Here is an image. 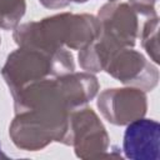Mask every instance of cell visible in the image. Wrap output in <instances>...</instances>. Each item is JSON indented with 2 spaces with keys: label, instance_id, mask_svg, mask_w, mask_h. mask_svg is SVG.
<instances>
[{
  "label": "cell",
  "instance_id": "7",
  "mask_svg": "<svg viewBox=\"0 0 160 160\" xmlns=\"http://www.w3.org/2000/svg\"><path fill=\"white\" fill-rule=\"evenodd\" d=\"M104 70L120 82L144 91H151L159 81L158 68L146 60L141 52L130 48L116 51Z\"/></svg>",
  "mask_w": 160,
  "mask_h": 160
},
{
  "label": "cell",
  "instance_id": "13",
  "mask_svg": "<svg viewBox=\"0 0 160 160\" xmlns=\"http://www.w3.org/2000/svg\"><path fill=\"white\" fill-rule=\"evenodd\" d=\"M39 1L41 2V5H44L48 9H61V8H65L72 2L82 4V2H86L89 0H39ZM112 1H116V0H109V2H112Z\"/></svg>",
  "mask_w": 160,
  "mask_h": 160
},
{
  "label": "cell",
  "instance_id": "4",
  "mask_svg": "<svg viewBox=\"0 0 160 160\" xmlns=\"http://www.w3.org/2000/svg\"><path fill=\"white\" fill-rule=\"evenodd\" d=\"M74 70V58L66 49L49 51L38 48L20 46L9 54L1 69V75L10 92H14L30 82L60 76L72 72Z\"/></svg>",
  "mask_w": 160,
  "mask_h": 160
},
{
  "label": "cell",
  "instance_id": "11",
  "mask_svg": "<svg viewBox=\"0 0 160 160\" xmlns=\"http://www.w3.org/2000/svg\"><path fill=\"white\" fill-rule=\"evenodd\" d=\"M159 18L151 16L146 20L141 34V45L155 64H159Z\"/></svg>",
  "mask_w": 160,
  "mask_h": 160
},
{
  "label": "cell",
  "instance_id": "6",
  "mask_svg": "<svg viewBox=\"0 0 160 160\" xmlns=\"http://www.w3.org/2000/svg\"><path fill=\"white\" fill-rule=\"evenodd\" d=\"M70 145L79 159L112 158L109 151L110 138L96 112L90 108L72 111L70 115Z\"/></svg>",
  "mask_w": 160,
  "mask_h": 160
},
{
  "label": "cell",
  "instance_id": "8",
  "mask_svg": "<svg viewBox=\"0 0 160 160\" xmlns=\"http://www.w3.org/2000/svg\"><path fill=\"white\" fill-rule=\"evenodd\" d=\"M146 94L139 88L106 89L98 96V108L101 115L114 125H128L144 118L148 110Z\"/></svg>",
  "mask_w": 160,
  "mask_h": 160
},
{
  "label": "cell",
  "instance_id": "1",
  "mask_svg": "<svg viewBox=\"0 0 160 160\" xmlns=\"http://www.w3.org/2000/svg\"><path fill=\"white\" fill-rule=\"evenodd\" d=\"M100 21L90 14L62 12L18 25L12 38L19 46L55 51L60 49L81 50L100 35Z\"/></svg>",
  "mask_w": 160,
  "mask_h": 160
},
{
  "label": "cell",
  "instance_id": "2",
  "mask_svg": "<svg viewBox=\"0 0 160 160\" xmlns=\"http://www.w3.org/2000/svg\"><path fill=\"white\" fill-rule=\"evenodd\" d=\"M99 91L96 76L91 72H68L30 82L11 92L15 112L30 109H49L71 112L89 101Z\"/></svg>",
  "mask_w": 160,
  "mask_h": 160
},
{
  "label": "cell",
  "instance_id": "9",
  "mask_svg": "<svg viewBox=\"0 0 160 160\" xmlns=\"http://www.w3.org/2000/svg\"><path fill=\"white\" fill-rule=\"evenodd\" d=\"M160 125L152 119H136L128 124L122 140L125 158L131 160H159Z\"/></svg>",
  "mask_w": 160,
  "mask_h": 160
},
{
  "label": "cell",
  "instance_id": "10",
  "mask_svg": "<svg viewBox=\"0 0 160 160\" xmlns=\"http://www.w3.org/2000/svg\"><path fill=\"white\" fill-rule=\"evenodd\" d=\"M26 10L25 0H0V29H15Z\"/></svg>",
  "mask_w": 160,
  "mask_h": 160
},
{
  "label": "cell",
  "instance_id": "5",
  "mask_svg": "<svg viewBox=\"0 0 160 160\" xmlns=\"http://www.w3.org/2000/svg\"><path fill=\"white\" fill-rule=\"evenodd\" d=\"M71 112L48 109L15 112L9 128L10 139L16 148L26 151L41 150L54 141L70 145Z\"/></svg>",
  "mask_w": 160,
  "mask_h": 160
},
{
  "label": "cell",
  "instance_id": "3",
  "mask_svg": "<svg viewBox=\"0 0 160 160\" xmlns=\"http://www.w3.org/2000/svg\"><path fill=\"white\" fill-rule=\"evenodd\" d=\"M96 18L100 35L78 55L81 69L88 72L102 71L109 59L120 49L132 48L138 36V14L126 2H108L99 9Z\"/></svg>",
  "mask_w": 160,
  "mask_h": 160
},
{
  "label": "cell",
  "instance_id": "12",
  "mask_svg": "<svg viewBox=\"0 0 160 160\" xmlns=\"http://www.w3.org/2000/svg\"><path fill=\"white\" fill-rule=\"evenodd\" d=\"M129 2L136 14H140L148 18L156 15V11H155L156 0H129Z\"/></svg>",
  "mask_w": 160,
  "mask_h": 160
}]
</instances>
